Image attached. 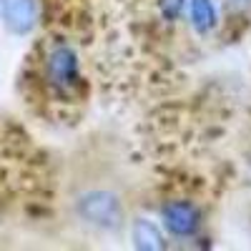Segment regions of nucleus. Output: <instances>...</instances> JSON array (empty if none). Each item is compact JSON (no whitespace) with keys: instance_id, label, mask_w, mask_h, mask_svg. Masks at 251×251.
<instances>
[{"instance_id":"1","label":"nucleus","mask_w":251,"mask_h":251,"mask_svg":"<svg viewBox=\"0 0 251 251\" xmlns=\"http://www.w3.org/2000/svg\"><path fill=\"white\" fill-rule=\"evenodd\" d=\"M23 91L48 116L80 106L86 100V75L78 50L66 38H43L28 55Z\"/></svg>"},{"instance_id":"2","label":"nucleus","mask_w":251,"mask_h":251,"mask_svg":"<svg viewBox=\"0 0 251 251\" xmlns=\"http://www.w3.org/2000/svg\"><path fill=\"white\" fill-rule=\"evenodd\" d=\"M75 214L88 226H96L100 231L116 234L126 224V206L118 194L108 188H91L75 199Z\"/></svg>"},{"instance_id":"3","label":"nucleus","mask_w":251,"mask_h":251,"mask_svg":"<svg viewBox=\"0 0 251 251\" xmlns=\"http://www.w3.org/2000/svg\"><path fill=\"white\" fill-rule=\"evenodd\" d=\"M161 219L163 226L169 228L171 236L178 239H191L201 231L203 226V214L201 208L194 201H186V199H171L161 206Z\"/></svg>"},{"instance_id":"4","label":"nucleus","mask_w":251,"mask_h":251,"mask_svg":"<svg viewBox=\"0 0 251 251\" xmlns=\"http://www.w3.org/2000/svg\"><path fill=\"white\" fill-rule=\"evenodd\" d=\"M0 18L13 35H28L38 23L35 0H0Z\"/></svg>"},{"instance_id":"5","label":"nucleus","mask_w":251,"mask_h":251,"mask_svg":"<svg viewBox=\"0 0 251 251\" xmlns=\"http://www.w3.org/2000/svg\"><path fill=\"white\" fill-rule=\"evenodd\" d=\"M131 241L136 249H166V236L163 231L151 221V219H136L131 226Z\"/></svg>"},{"instance_id":"6","label":"nucleus","mask_w":251,"mask_h":251,"mask_svg":"<svg viewBox=\"0 0 251 251\" xmlns=\"http://www.w3.org/2000/svg\"><path fill=\"white\" fill-rule=\"evenodd\" d=\"M186 3H188V20H191V25L201 35H206L208 30L216 28L219 10H216L214 0H186Z\"/></svg>"}]
</instances>
